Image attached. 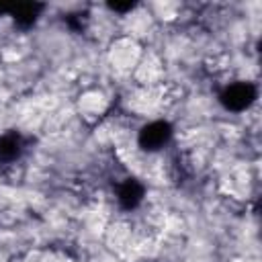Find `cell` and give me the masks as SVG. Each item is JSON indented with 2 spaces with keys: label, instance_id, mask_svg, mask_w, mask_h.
<instances>
[{
  "label": "cell",
  "instance_id": "obj_1",
  "mask_svg": "<svg viewBox=\"0 0 262 262\" xmlns=\"http://www.w3.org/2000/svg\"><path fill=\"white\" fill-rule=\"evenodd\" d=\"M258 98V88L252 82H233L219 92V104L225 111L242 113L250 108Z\"/></svg>",
  "mask_w": 262,
  "mask_h": 262
},
{
  "label": "cell",
  "instance_id": "obj_2",
  "mask_svg": "<svg viewBox=\"0 0 262 262\" xmlns=\"http://www.w3.org/2000/svg\"><path fill=\"white\" fill-rule=\"evenodd\" d=\"M174 135V127L168 121H151L145 123L137 133V145L143 151H160L164 145L170 143Z\"/></svg>",
  "mask_w": 262,
  "mask_h": 262
},
{
  "label": "cell",
  "instance_id": "obj_3",
  "mask_svg": "<svg viewBox=\"0 0 262 262\" xmlns=\"http://www.w3.org/2000/svg\"><path fill=\"white\" fill-rule=\"evenodd\" d=\"M29 139L16 131V129H8L6 133L0 135V164H12L16 160H20V156L27 151Z\"/></svg>",
  "mask_w": 262,
  "mask_h": 262
},
{
  "label": "cell",
  "instance_id": "obj_4",
  "mask_svg": "<svg viewBox=\"0 0 262 262\" xmlns=\"http://www.w3.org/2000/svg\"><path fill=\"white\" fill-rule=\"evenodd\" d=\"M145 196V186L137 180V178H125L119 188H117V201H119V207L125 209V211H133L141 205Z\"/></svg>",
  "mask_w": 262,
  "mask_h": 262
},
{
  "label": "cell",
  "instance_id": "obj_5",
  "mask_svg": "<svg viewBox=\"0 0 262 262\" xmlns=\"http://www.w3.org/2000/svg\"><path fill=\"white\" fill-rule=\"evenodd\" d=\"M43 8H45V4H41V2H16L10 6L8 14L12 16V20L18 29H31L37 23V18L41 16Z\"/></svg>",
  "mask_w": 262,
  "mask_h": 262
},
{
  "label": "cell",
  "instance_id": "obj_6",
  "mask_svg": "<svg viewBox=\"0 0 262 262\" xmlns=\"http://www.w3.org/2000/svg\"><path fill=\"white\" fill-rule=\"evenodd\" d=\"M63 20L74 33H82L86 27V20H88V12H72V14L63 16Z\"/></svg>",
  "mask_w": 262,
  "mask_h": 262
},
{
  "label": "cell",
  "instance_id": "obj_7",
  "mask_svg": "<svg viewBox=\"0 0 262 262\" xmlns=\"http://www.w3.org/2000/svg\"><path fill=\"white\" fill-rule=\"evenodd\" d=\"M106 6L113 10V12H119V14H125V12H129V10H133L135 6H137V2H133V0H127V2H106Z\"/></svg>",
  "mask_w": 262,
  "mask_h": 262
},
{
  "label": "cell",
  "instance_id": "obj_8",
  "mask_svg": "<svg viewBox=\"0 0 262 262\" xmlns=\"http://www.w3.org/2000/svg\"><path fill=\"white\" fill-rule=\"evenodd\" d=\"M10 6H12V4H4V2H0V14H8V12H10Z\"/></svg>",
  "mask_w": 262,
  "mask_h": 262
}]
</instances>
